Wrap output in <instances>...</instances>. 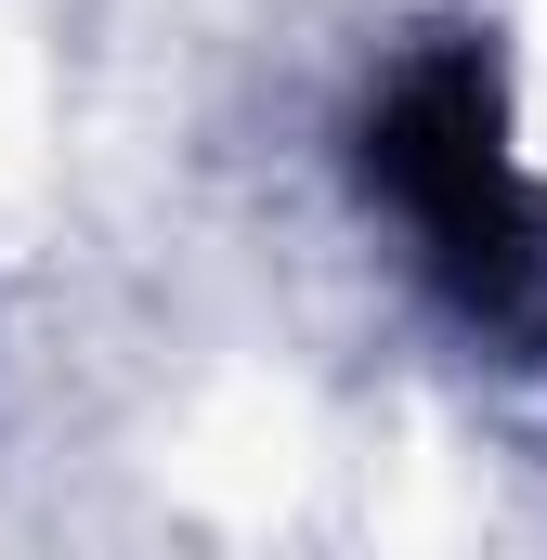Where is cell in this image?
<instances>
[{
  "label": "cell",
  "mask_w": 547,
  "mask_h": 560,
  "mask_svg": "<svg viewBox=\"0 0 547 560\" xmlns=\"http://www.w3.org/2000/svg\"><path fill=\"white\" fill-rule=\"evenodd\" d=\"M365 156H379L392 209L417 222V248L469 287L482 313H509V300L535 287V222H522L509 143H496V92H482V66H469V52L405 66V79H392V105H379V131H365Z\"/></svg>",
  "instance_id": "obj_1"
}]
</instances>
